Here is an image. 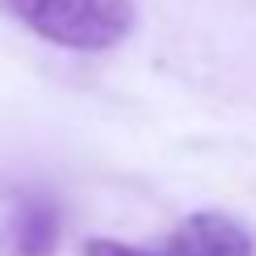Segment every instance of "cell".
<instances>
[{"label":"cell","instance_id":"3957f363","mask_svg":"<svg viewBox=\"0 0 256 256\" xmlns=\"http://www.w3.org/2000/svg\"><path fill=\"white\" fill-rule=\"evenodd\" d=\"M63 236L59 202L46 194H21L8 218V248L13 256H55Z\"/></svg>","mask_w":256,"mask_h":256},{"label":"cell","instance_id":"7a4b0ae2","mask_svg":"<svg viewBox=\"0 0 256 256\" xmlns=\"http://www.w3.org/2000/svg\"><path fill=\"white\" fill-rule=\"evenodd\" d=\"M80 256H256V240L240 218L222 210H198L160 244L84 240Z\"/></svg>","mask_w":256,"mask_h":256},{"label":"cell","instance_id":"6da1fadb","mask_svg":"<svg viewBox=\"0 0 256 256\" xmlns=\"http://www.w3.org/2000/svg\"><path fill=\"white\" fill-rule=\"evenodd\" d=\"M0 13L68 50H110L134 30V0H0Z\"/></svg>","mask_w":256,"mask_h":256}]
</instances>
